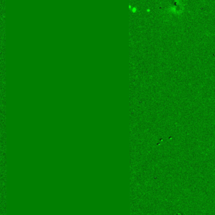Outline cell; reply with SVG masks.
<instances>
[{
	"label": "cell",
	"instance_id": "6da1fadb",
	"mask_svg": "<svg viewBox=\"0 0 215 215\" xmlns=\"http://www.w3.org/2000/svg\"><path fill=\"white\" fill-rule=\"evenodd\" d=\"M129 8H130V9L131 10V11H132V12H135V11L138 10L137 6H133V7H132V5H129Z\"/></svg>",
	"mask_w": 215,
	"mask_h": 215
},
{
	"label": "cell",
	"instance_id": "7a4b0ae2",
	"mask_svg": "<svg viewBox=\"0 0 215 215\" xmlns=\"http://www.w3.org/2000/svg\"><path fill=\"white\" fill-rule=\"evenodd\" d=\"M147 11H150V9H147Z\"/></svg>",
	"mask_w": 215,
	"mask_h": 215
}]
</instances>
